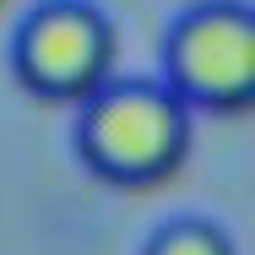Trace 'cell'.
I'll return each instance as SVG.
<instances>
[{
	"label": "cell",
	"instance_id": "1",
	"mask_svg": "<svg viewBox=\"0 0 255 255\" xmlns=\"http://www.w3.org/2000/svg\"><path fill=\"white\" fill-rule=\"evenodd\" d=\"M190 125L196 114L174 98L157 76H109L93 98L76 103L71 147L103 185L147 190L179 174L190 157Z\"/></svg>",
	"mask_w": 255,
	"mask_h": 255
},
{
	"label": "cell",
	"instance_id": "2",
	"mask_svg": "<svg viewBox=\"0 0 255 255\" xmlns=\"http://www.w3.org/2000/svg\"><path fill=\"white\" fill-rule=\"evenodd\" d=\"M157 82L190 114H245L255 103L250 0H190L163 27Z\"/></svg>",
	"mask_w": 255,
	"mask_h": 255
},
{
	"label": "cell",
	"instance_id": "3",
	"mask_svg": "<svg viewBox=\"0 0 255 255\" xmlns=\"http://www.w3.org/2000/svg\"><path fill=\"white\" fill-rule=\"evenodd\" d=\"M114 54L120 33L93 0H38L11 27V71L44 103L76 109L82 98H93L114 76Z\"/></svg>",
	"mask_w": 255,
	"mask_h": 255
},
{
	"label": "cell",
	"instance_id": "4",
	"mask_svg": "<svg viewBox=\"0 0 255 255\" xmlns=\"http://www.w3.org/2000/svg\"><path fill=\"white\" fill-rule=\"evenodd\" d=\"M136 255H239V245H234V234L223 223L185 212V217H163L152 234L141 239Z\"/></svg>",
	"mask_w": 255,
	"mask_h": 255
},
{
	"label": "cell",
	"instance_id": "5",
	"mask_svg": "<svg viewBox=\"0 0 255 255\" xmlns=\"http://www.w3.org/2000/svg\"><path fill=\"white\" fill-rule=\"evenodd\" d=\"M0 5H5V0H0Z\"/></svg>",
	"mask_w": 255,
	"mask_h": 255
}]
</instances>
